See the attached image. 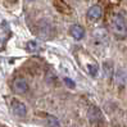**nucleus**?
Returning <instances> with one entry per match:
<instances>
[{
	"label": "nucleus",
	"mask_w": 127,
	"mask_h": 127,
	"mask_svg": "<svg viewBox=\"0 0 127 127\" xmlns=\"http://www.w3.org/2000/svg\"><path fill=\"white\" fill-rule=\"evenodd\" d=\"M110 27L118 37H125L127 35V18L121 13H114L110 18Z\"/></svg>",
	"instance_id": "f257e3e1"
},
{
	"label": "nucleus",
	"mask_w": 127,
	"mask_h": 127,
	"mask_svg": "<svg viewBox=\"0 0 127 127\" xmlns=\"http://www.w3.org/2000/svg\"><path fill=\"white\" fill-rule=\"evenodd\" d=\"M13 90H14V93H17V94H25V93H27V90H28L27 81L25 78H22V77L16 78L13 81Z\"/></svg>",
	"instance_id": "f03ea898"
},
{
	"label": "nucleus",
	"mask_w": 127,
	"mask_h": 127,
	"mask_svg": "<svg viewBox=\"0 0 127 127\" xmlns=\"http://www.w3.org/2000/svg\"><path fill=\"white\" fill-rule=\"evenodd\" d=\"M87 117L91 123H99L103 121V113L98 107H90L87 112Z\"/></svg>",
	"instance_id": "7ed1b4c3"
},
{
	"label": "nucleus",
	"mask_w": 127,
	"mask_h": 127,
	"mask_svg": "<svg viewBox=\"0 0 127 127\" xmlns=\"http://www.w3.org/2000/svg\"><path fill=\"white\" fill-rule=\"evenodd\" d=\"M12 110L17 117H25L27 114V108L22 101L18 100H13L12 101Z\"/></svg>",
	"instance_id": "20e7f679"
},
{
	"label": "nucleus",
	"mask_w": 127,
	"mask_h": 127,
	"mask_svg": "<svg viewBox=\"0 0 127 127\" xmlns=\"http://www.w3.org/2000/svg\"><path fill=\"white\" fill-rule=\"evenodd\" d=\"M103 16V10L99 5H93L90 9L87 10V19L91 22H96L99 21Z\"/></svg>",
	"instance_id": "39448f33"
},
{
	"label": "nucleus",
	"mask_w": 127,
	"mask_h": 127,
	"mask_svg": "<svg viewBox=\"0 0 127 127\" xmlns=\"http://www.w3.org/2000/svg\"><path fill=\"white\" fill-rule=\"evenodd\" d=\"M39 35L41 37H44V39H49V37H51V35H53V28H51V26L48 23V22L41 21L40 28H39Z\"/></svg>",
	"instance_id": "423d86ee"
},
{
	"label": "nucleus",
	"mask_w": 127,
	"mask_h": 127,
	"mask_svg": "<svg viewBox=\"0 0 127 127\" xmlns=\"http://www.w3.org/2000/svg\"><path fill=\"white\" fill-rule=\"evenodd\" d=\"M69 33H71V36L73 37V39L81 40V39H84V36H85V30L80 25H72L69 27Z\"/></svg>",
	"instance_id": "0eeeda50"
},
{
	"label": "nucleus",
	"mask_w": 127,
	"mask_h": 127,
	"mask_svg": "<svg viewBox=\"0 0 127 127\" xmlns=\"http://www.w3.org/2000/svg\"><path fill=\"white\" fill-rule=\"evenodd\" d=\"M103 72H104V76L107 78H110L114 74V65L110 61H105L103 64Z\"/></svg>",
	"instance_id": "6e6552de"
},
{
	"label": "nucleus",
	"mask_w": 127,
	"mask_h": 127,
	"mask_svg": "<svg viewBox=\"0 0 127 127\" xmlns=\"http://www.w3.org/2000/svg\"><path fill=\"white\" fill-rule=\"evenodd\" d=\"M26 49H27L28 51H31V53H37V51L41 49V46H40V44L37 42V41L31 40V41H28V42H27Z\"/></svg>",
	"instance_id": "1a4fd4ad"
},
{
	"label": "nucleus",
	"mask_w": 127,
	"mask_h": 127,
	"mask_svg": "<svg viewBox=\"0 0 127 127\" xmlns=\"http://www.w3.org/2000/svg\"><path fill=\"white\" fill-rule=\"evenodd\" d=\"M116 81H117V84L119 85H125V82H126V72H123L122 68H119L116 73Z\"/></svg>",
	"instance_id": "9d476101"
},
{
	"label": "nucleus",
	"mask_w": 127,
	"mask_h": 127,
	"mask_svg": "<svg viewBox=\"0 0 127 127\" xmlns=\"http://www.w3.org/2000/svg\"><path fill=\"white\" fill-rule=\"evenodd\" d=\"M87 71H89V73H90L93 77H96V76H98V73H99V67H98V64L94 62L91 64H87Z\"/></svg>",
	"instance_id": "9b49d317"
},
{
	"label": "nucleus",
	"mask_w": 127,
	"mask_h": 127,
	"mask_svg": "<svg viewBox=\"0 0 127 127\" xmlns=\"http://www.w3.org/2000/svg\"><path fill=\"white\" fill-rule=\"evenodd\" d=\"M46 123L49 127H61V123H59L58 118H55L53 116H46Z\"/></svg>",
	"instance_id": "f8f14e48"
},
{
	"label": "nucleus",
	"mask_w": 127,
	"mask_h": 127,
	"mask_svg": "<svg viewBox=\"0 0 127 127\" xmlns=\"http://www.w3.org/2000/svg\"><path fill=\"white\" fill-rule=\"evenodd\" d=\"M64 82H65V85L68 86V87H71V89H73L74 86H76V85H74V81L71 80V78H68V77H65V78H64Z\"/></svg>",
	"instance_id": "ddd939ff"
},
{
	"label": "nucleus",
	"mask_w": 127,
	"mask_h": 127,
	"mask_svg": "<svg viewBox=\"0 0 127 127\" xmlns=\"http://www.w3.org/2000/svg\"><path fill=\"white\" fill-rule=\"evenodd\" d=\"M28 1H33V0H28Z\"/></svg>",
	"instance_id": "4468645a"
}]
</instances>
